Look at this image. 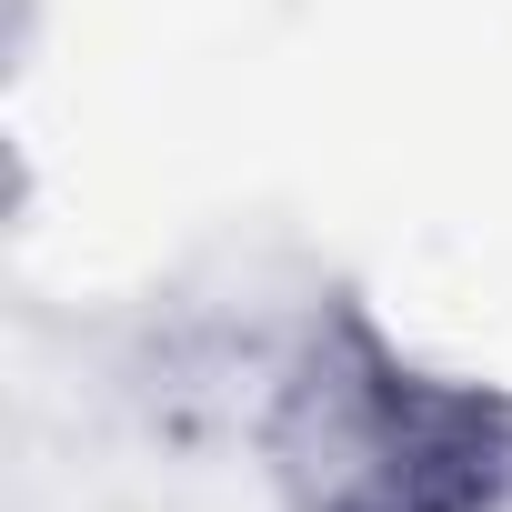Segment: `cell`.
Returning a JSON list of instances; mask_svg holds the SVG:
<instances>
[{
  "label": "cell",
  "mask_w": 512,
  "mask_h": 512,
  "mask_svg": "<svg viewBox=\"0 0 512 512\" xmlns=\"http://www.w3.org/2000/svg\"><path fill=\"white\" fill-rule=\"evenodd\" d=\"M251 442L282 512H512V392L422 362L352 292L292 322Z\"/></svg>",
  "instance_id": "1"
}]
</instances>
